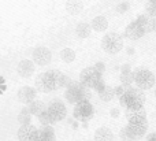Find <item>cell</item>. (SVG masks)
Here are the masks:
<instances>
[{
	"instance_id": "cell-1",
	"label": "cell",
	"mask_w": 156,
	"mask_h": 141,
	"mask_svg": "<svg viewBox=\"0 0 156 141\" xmlns=\"http://www.w3.org/2000/svg\"><path fill=\"white\" fill-rule=\"evenodd\" d=\"M63 73L59 70H48L45 73L40 74L36 78V90L48 93L52 90H56L60 88V81H62Z\"/></svg>"
},
{
	"instance_id": "cell-2",
	"label": "cell",
	"mask_w": 156,
	"mask_h": 141,
	"mask_svg": "<svg viewBox=\"0 0 156 141\" xmlns=\"http://www.w3.org/2000/svg\"><path fill=\"white\" fill-rule=\"evenodd\" d=\"M65 97L66 100L70 104H78L80 101L88 100L90 99V92L89 89H86L80 81H71V84L69 85V88L65 92Z\"/></svg>"
},
{
	"instance_id": "cell-3",
	"label": "cell",
	"mask_w": 156,
	"mask_h": 141,
	"mask_svg": "<svg viewBox=\"0 0 156 141\" xmlns=\"http://www.w3.org/2000/svg\"><path fill=\"white\" fill-rule=\"evenodd\" d=\"M133 74H134V82L138 89H151L155 85V76L152 71L147 70L144 67H138L133 71Z\"/></svg>"
},
{
	"instance_id": "cell-4",
	"label": "cell",
	"mask_w": 156,
	"mask_h": 141,
	"mask_svg": "<svg viewBox=\"0 0 156 141\" xmlns=\"http://www.w3.org/2000/svg\"><path fill=\"white\" fill-rule=\"evenodd\" d=\"M101 48L108 54H118L123 48V38L118 33H107L101 38Z\"/></svg>"
},
{
	"instance_id": "cell-5",
	"label": "cell",
	"mask_w": 156,
	"mask_h": 141,
	"mask_svg": "<svg viewBox=\"0 0 156 141\" xmlns=\"http://www.w3.org/2000/svg\"><path fill=\"white\" fill-rule=\"evenodd\" d=\"M94 114V110H93V106L90 104V101L88 100H83V101H80L78 104H76L74 107V111H73V115L74 118L78 121H82V122H86L89 121Z\"/></svg>"
},
{
	"instance_id": "cell-6",
	"label": "cell",
	"mask_w": 156,
	"mask_h": 141,
	"mask_svg": "<svg viewBox=\"0 0 156 141\" xmlns=\"http://www.w3.org/2000/svg\"><path fill=\"white\" fill-rule=\"evenodd\" d=\"M47 112L49 114L52 122L55 123V122H60V121L65 119L66 115H67V108H66L63 101L55 100L47 107Z\"/></svg>"
},
{
	"instance_id": "cell-7",
	"label": "cell",
	"mask_w": 156,
	"mask_h": 141,
	"mask_svg": "<svg viewBox=\"0 0 156 141\" xmlns=\"http://www.w3.org/2000/svg\"><path fill=\"white\" fill-rule=\"evenodd\" d=\"M99 79H101V74L97 73V71L94 70L93 66H92V67L83 69L80 74V82L86 88V89L93 88L94 84H96Z\"/></svg>"
},
{
	"instance_id": "cell-8",
	"label": "cell",
	"mask_w": 156,
	"mask_h": 141,
	"mask_svg": "<svg viewBox=\"0 0 156 141\" xmlns=\"http://www.w3.org/2000/svg\"><path fill=\"white\" fill-rule=\"evenodd\" d=\"M52 52L47 47H36L32 52V62L37 66H47L51 63Z\"/></svg>"
},
{
	"instance_id": "cell-9",
	"label": "cell",
	"mask_w": 156,
	"mask_h": 141,
	"mask_svg": "<svg viewBox=\"0 0 156 141\" xmlns=\"http://www.w3.org/2000/svg\"><path fill=\"white\" fill-rule=\"evenodd\" d=\"M16 136L19 141H38V129L33 125L21 126L18 129Z\"/></svg>"
},
{
	"instance_id": "cell-10",
	"label": "cell",
	"mask_w": 156,
	"mask_h": 141,
	"mask_svg": "<svg viewBox=\"0 0 156 141\" xmlns=\"http://www.w3.org/2000/svg\"><path fill=\"white\" fill-rule=\"evenodd\" d=\"M126 129L129 132L130 137L133 140H137L147 133V130H148V122L144 121V122H138V123H127Z\"/></svg>"
},
{
	"instance_id": "cell-11",
	"label": "cell",
	"mask_w": 156,
	"mask_h": 141,
	"mask_svg": "<svg viewBox=\"0 0 156 141\" xmlns=\"http://www.w3.org/2000/svg\"><path fill=\"white\" fill-rule=\"evenodd\" d=\"M16 96H18V100L21 101V103L27 104V106H29L30 103L36 101L37 90H36V88H32V86H23V88H21V89L18 90Z\"/></svg>"
},
{
	"instance_id": "cell-12",
	"label": "cell",
	"mask_w": 156,
	"mask_h": 141,
	"mask_svg": "<svg viewBox=\"0 0 156 141\" xmlns=\"http://www.w3.org/2000/svg\"><path fill=\"white\" fill-rule=\"evenodd\" d=\"M126 119L127 123H138V122H144L147 121V111L145 108H138V110H132V108H127L126 112Z\"/></svg>"
},
{
	"instance_id": "cell-13",
	"label": "cell",
	"mask_w": 156,
	"mask_h": 141,
	"mask_svg": "<svg viewBox=\"0 0 156 141\" xmlns=\"http://www.w3.org/2000/svg\"><path fill=\"white\" fill-rule=\"evenodd\" d=\"M34 69H36V65L29 59H23L18 63L16 66V71L18 74L22 77V78H29L32 77V74L34 73Z\"/></svg>"
},
{
	"instance_id": "cell-14",
	"label": "cell",
	"mask_w": 156,
	"mask_h": 141,
	"mask_svg": "<svg viewBox=\"0 0 156 141\" xmlns=\"http://www.w3.org/2000/svg\"><path fill=\"white\" fill-rule=\"evenodd\" d=\"M144 34H145V32L140 27V25L136 23V21L129 23L127 27L125 29V37L129 38V40H138V38H141Z\"/></svg>"
},
{
	"instance_id": "cell-15",
	"label": "cell",
	"mask_w": 156,
	"mask_h": 141,
	"mask_svg": "<svg viewBox=\"0 0 156 141\" xmlns=\"http://www.w3.org/2000/svg\"><path fill=\"white\" fill-rule=\"evenodd\" d=\"M152 21H154V18H151L149 15H147V14H141V15L137 16L136 23L140 25V27L145 33H151V32H154V30H152Z\"/></svg>"
},
{
	"instance_id": "cell-16",
	"label": "cell",
	"mask_w": 156,
	"mask_h": 141,
	"mask_svg": "<svg viewBox=\"0 0 156 141\" xmlns=\"http://www.w3.org/2000/svg\"><path fill=\"white\" fill-rule=\"evenodd\" d=\"M114 140V134L111 132V129L105 128H99L94 132V141H112Z\"/></svg>"
},
{
	"instance_id": "cell-17",
	"label": "cell",
	"mask_w": 156,
	"mask_h": 141,
	"mask_svg": "<svg viewBox=\"0 0 156 141\" xmlns=\"http://www.w3.org/2000/svg\"><path fill=\"white\" fill-rule=\"evenodd\" d=\"M90 26L94 32H104V30H107V27H108V21H107V18L103 15L94 16V18L92 19Z\"/></svg>"
},
{
	"instance_id": "cell-18",
	"label": "cell",
	"mask_w": 156,
	"mask_h": 141,
	"mask_svg": "<svg viewBox=\"0 0 156 141\" xmlns=\"http://www.w3.org/2000/svg\"><path fill=\"white\" fill-rule=\"evenodd\" d=\"M65 7H66V11H67L69 14H71V15H77V14H80L81 11H82L83 3L78 2V0H69V2H66Z\"/></svg>"
},
{
	"instance_id": "cell-19",
	"label": "cell",
	"mask_w": 156,
	"mask_h": 141,
	"mask_svg": "<svg viewBox=\"0 0 156 141\" xmlns=\"http://www.w3.org/2000/svg\"><path fill=\"white\" fill-rule=\"evenodd\" d=\"M26 108L29 110V112L32 115H36V117H38L40 114H43V112L45 111L47 107H45V104H44L43 101L36 100V101H33V103H30L29 106L26 107Z\"/></svg>"
},
{
	"instance_id": "cell-20",
	"label": "cell",
	"mask_w": 156,
	"mask_h": 141,
	"mask_svg": "<svg viewBox=\"0 0 156 141\" xmlns=\"http://www.w3.org/2000/svg\"><path fill=\"white\" fill-rule=\"evenodd\" d=\"M92 33V26L89 23H86V22H81V23L77 25L76 27V34L80 38H86L89 37Z\"/></svg>"
},
{
	"instance_id": "cell-21",
	"label": "cell",
	"mask_w": 156,
	"mask_h": 141,
	"mask_svg": "<svg viewBox=\"0 0 156 141\" xmlns=\"http://www.w3.org/2000/svg\"><path fill=\"white\" fill-rule=\"evenodd\" d=\"M18 122L21 123V126L32 125V114L29 112L27 108H22L21 112L18 114Z\"/></svg>"
},
{
	"instance_id": "cell-22",
	"label": "cell",
	"mask_w": 156,
	"mask_h": 141,
	"mask_svg": "<svg viewBox=\"0 0 156 141\" xmlns=\"http://www.w3.org/2000/svg\"><path fill=\"white\" fill-rule=\"evenodd\" d=\"M60 58L62 60H65L66 63H73L76 60V52L71 48H65L60 51Z\"/></svg>"
},
{
	"instance_id": "cell-23",
	"label": "cell",
	"mask_w": 156,
	"mask_h": 141,
	"mask_svg": "<svg viewBox=\"0 0 156 141\" xmlns=\"http://www.w3.org/2000/svg\"><path fill=\"white\" fill-rule=\"evenodd\" d=\"M99 97L103 101H111L114 97H115V92H114V88L112 86H105L103 92L99 93Z\"/></svg>"
},
{
	"instance_id": "cell-24",
	"label": "cell",
	"mask_w": 156,
	"mask_h": 141,
	"mask_svg": "<svg viewBox=\"0 0 156 141\" xmlns=\"http://www.w3.org/2000/svg\"><path fill=\"white\" fill-rule=\"evenodd\" d=\"M121 82H122V85H132L134 82V74H133V71H130V73H121Z\"/></svg>"
},
{
	"instance_id": "cell-25",
	"label": "cell",
	"mask_w": 156,
	"mask_h": 141,
	"mask_svg": "<svg viewBox=\"0 0 156 141\" xmlns=\"http://www.w3.org/2000/svg\"><path fill=\"white\" fill-rule=\"evenodd\" d=\"M145 10H147V15H149L151 18H156V0L147 3Z\"/></svg>"
},
{
	"instance_id": "cell-26",
	"label": "cell",
	"mask_w": 156,
	"mask_h": 141,
	"mask_svg": "<svg viewBox=\"0 0 156 141\" xmlns=\"http://www.w3.org/2000/svg\"><path fill=\"white\" fill-rule=\"evenodd\" d=\"M37 118H38V121H40V123L43 126H51L52 123H54V122H52V119H51V117H49V114L47 112V110L43 112V114L38 115Z\"/></svg>"
},
{
	"instance_id": "cell-27",
	"label": "cell",
	"mask_w": 156,
	"mask_h": 141,
	"mask_svg": "<svg viewBox=\"0 0 156 141\" xmlns=\"http://www.w3.org/2000/svg\"><path fill=\"white\" fill-rule=\"evenodd\" d=\"M107 86V85H105V82H104V79H99V81L96 82V84H94V86L92 88V89H94L96 90L97 93H100V92H103V90H104V88Z\"/></svg>"
},
{
	"instance_id": "cell-28",
	"label": "cell",
	"mask_w": 156,
	"mask_h": 141,
	"mask_svg": "<svg viewBox=\"0 0 156 141\" xmlns=\"http://www.w3.org/2000/svg\"><path fill=\"white\" fill-rule=\"evenodd\" d=\"M130 8V4L127 2H122V3H119L118 5H116V11H118L119 14H123V12H126L127 10Z\"/></svg>"
},
{
	"instance_id": "cell-29",
	"label": "cell",
	"mask_w": 156,
	"mask_h": 141,
	"mask_svg": "<svg viewBox=\"0 0 156 141\" xmlns=\"http://www.w3.org/2000/svg\"><path fill=\"white\" fill-rule=\"evenodd\" d=\"M119 136H121V139L123 140V141H130V140H133L132 137H130L129 132H127L126 126H125V128H122V129H121V133H119Z\"/></svg>"
},
{
	"instance_id": "cell-30",
	"label": "cell",
	"mask_w": 156,
	"mask_h": 141,
	"mask_svg": "<svg viewBox=\"0 0 156 141\" xmlns=\"http://www.w3.org/2000/svg\"><path fill=\"white\" fill-rule=\"evenodd\" d=\"M114 92H115V96H118V97L121 99L122 96L126 93V90H125V86H123V85H118V86L114 88Z\"/></svg>"
},
{
	"instance_id": "cell-31",
	"label": "cell",
	"mask_w": 156,
	"mask_h": 141,
	"mask_svg": "<svg viewBox=\"0 0 156 141\" xmlns=\"http://www.w3.org/2000/svg\"><path fill=\"white\" fill-rule=\"evenodd\" d=\"M94 70L97 71V73H100V74H103L105 71V65L103 62H97V63H94Z\"/></svg>"
},
{
	"instance_id": "cell-32",
	"label": "cell",
	"mask_w": 156,
	"mask_h": 141,
	"mask_svg": "<svg viewBox=\"0 0 156 141\" xmlns=\"http://www.w3.org/2000/svg\"><path fill=\"white\" fill-rule=\"evenodd\" d=\"M7 89V85H5V81H4V78H3L2 76H0V95L2 93H4V90Z\"/></svg>"
},
{
	"instance_id": "cell-33",
	"label": "cell",
	"mask_w": 156,
	"mask_h": 141,
	"mask_svg": "<svg viewBox=\"0 0 156 141\" xmlns=\"http://www.w3.org/2000/svg\"><path fill=\"white\" fill-rule=\"evenodd\" d=\"M130 66L129 65H122L121 66V73H130Z\"/></svg>"
},
{
	"instance_id": "cell-34",
	"label": "cell",
	"mask_w": 156,
	"mask_h": 141,
	"mask_svg": "<svg viewBox=\"0 0 156 141\" xmlns=\"http://www.w3.org/2000/svg\"><path fill=\"white\" fill-rule=\"evenodd\" d=\"M110 114H111V117L112 118H118L119 117V110L118 108H112L110 111Z\"/></svg>"
},
{
	"instance_id": "cell-35",
	"label": "cell",
	"mask_w": 156,
	"mask_h": 141,
	"mask_svg": "<svg viewBox=\"0 0 156 141\" xmlns=\"http://www.w3.org/2000/svg\"><path fill=\"white\" fill-rule=\"evenodd\" d=\"M147 141H156V132L148 134V136H147Z\"/></svg>"
},
{
	"instance_id": "cell-36",
	"label": "cell",
	"mask_w": 156,
	"mask_h": 141,
	"mask_svg": "<svg viewBox=\"0 0 156 141\" xmlns=\"http://www.w3.org/2000/svg\"><path fill=\"white\" fill-rule=\"evenodd\" d=\"M126 51H127V54H129V55H133V54H134V48H133V47H127Z\"/></svg>"
},
{
	"instance_id": "cell-37",
	"label": "cell",
	"mask_w": 156,
	"mask_h": 141,
	"mask_svg": "<svg viewBox=\"0 0 156 141\" xmlns=\"http://www.w3.org/2000/svg\"><path fill=\"white\" fill-rule=\"evenodd\" d=\"M152 30L156 33V18H154V21H152Z\"/></svg>"
},
{
	"instance_id": "cell-38",
	"label": "cell",
	"mask_w": 156,
	"mask_h": 141,
	"mask_svg": "<svg viewBox=\"0 0 156 141\" xmlns=\"http://www.w3.org/2000/svg\"><path fill=\"white\" fill-rule=\"evenodd\" d=\"M130 141H137V140H130Z\"/></svg>"
},
{
	"instance_id": "cell-39",
	"label": "cell",
	"mask_w": 156,
	"mask_h": 141,
	"mask_svg": "<svg viewBox=\"0 0 156 141\" xmlns=\"http://www.w3.org/2000/svg\"><path fill=\"white\" fill-rule=\"evenodd\" d=\"M155 96H156V89H155Z\"/></svg>"
}]
</instances>
